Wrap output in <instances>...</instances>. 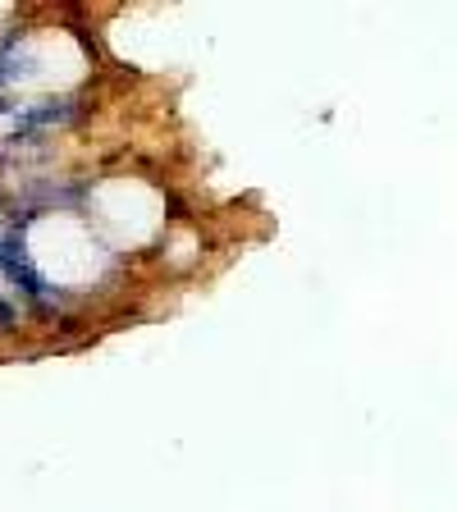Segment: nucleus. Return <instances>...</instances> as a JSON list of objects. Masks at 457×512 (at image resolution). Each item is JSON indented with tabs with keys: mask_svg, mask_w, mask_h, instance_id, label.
Returning <instances> with one entry per match:
<instances>
[{
	"mask_svg": "<svg viewBox=\"0 0 457 512\" xmlns=\"http://www.w3.org/2000/svg\"><path fill=\"white\" fill-rule=\"evenodd\" d=\"M83 10H0V362L124 330L128 293L183 288L215 229L128 215L188 197L128 128V74Z\"/></svg>",
	"mask_w": 457,
	"mask_h": 512,
	"instance_id": "1",
	"label": "nucleus"
}]
</instances>
